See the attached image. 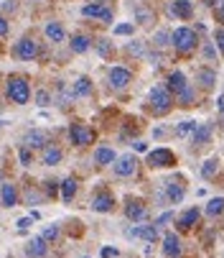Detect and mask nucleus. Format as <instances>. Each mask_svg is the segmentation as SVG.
I'll use <instances>...</instances> for the list:
<instances>
[{
    "label": "nucleus",
    "mask_w": 224,
    "mask_h": 258,
    "mask_svg": "<svg viewBox=\"0 0 224 258\" xmlns=\"http://www.w3.org/2000/svg\"><path fill=\"white\" fill-rule=\"evenodd\" d=\"M216 169H219V161H216V159H209V161L201 166V176H204V179H211V176L216 174Z\"/></svg>",
    "instance_id": "obj_31"
},
{
    "label": "nucleus",
    "mask_w": 224,
    "mask_h": 258,
    "mask_svg": "<svg viewBox=\"0 0 224 258\" xmlns=\"http://www.w3.org/2000/svg\"><path fill=\"white\" fill-rule=\"evenodd\" d=\"M16 225H18V230H26V228H31V225H33V217H31V215H28V217H21Z\"/></svg>",
    "instance_id": "obj_41"
},
{
    "label": "nucleus",
    "mask_w": 224,
    "mask_h": 258,
    "mask_svg": "<svg viewBox=\"0 0 224 258\" xmlns=\"http://www.w3.org/2000/svg\"><path fill=\"white\" fill-rule=\"evenodd\" d=\"M133 31H135L133 23H120V26H115V33H118V36H130Z\"/></svg>",
    "instance_id": "obj_36"
},
{
    "label": "nucleus",
    "mask_w": 224,
    "mask_h": 258,
    "mask_svg": "<svg viewBox=\"0 0 224 258\" xmlns=\"http://www.w3.org/2000/svg\"><path fill=\"white\" fill-rule=\"evenodd\" d=\"M216 105H219V113H221V115H224V95H221V97H219V102H216Z\"/></svg>",
    "instance_id": "obj_47"
},
{
    "label": "nucleus",
    "mask_w": 224,
    "mask_h": 258,
    "mask_svg": "<svg viewBox=\"0 0 224 258\" xmlns=\"http://www.w3.org/2000/svg\"><path fill=\"white\" fill-rule=\"evenodd\" d=\"M18 159H21V164H31V149H26V146H21V151H18Z\"/></svg>",
    "instance_id": "obj_37"
},
{
    "label": "nucleus",
    "mask_w": 224,
    "mask_h": 258,
    "mask_svg": "<svg viewBox=\"0 0 224 258\" xmlns=\"http://www.w3.org/2000/svg\"><path fill=\"white\" fill-rule=\"evenodd\" d=\"M135 169H138V159H135L133 154H125V156H120V159L115 161V174H118V176H133Z\"/></svg>",
    "instance_id": "obj_9"
},
{
    "label": "nucleus",
    "mask_w": 224,
    "mask_h": 258,
    "mask_svg": "<svg viewBox=\"0 0 224 258\" xmlns=\"http://www.w3.org/2000/svg\"><path fill=\"white\" fill-rule=\"evenodd\" d=\"M6 33H8V21L0 18V36H6Z\"/></svg>",
    "instance_id": "obj_45"
},
{
    "label": "nucleus",
    "mask_w": 224,
    "mask_h": 258,
    "mask_svg": "<svg viewBox=\"0 0 224 258\" xmlns=\"http://www.w3.org/2000/svg\"><path fill=\"white\" fill-rule=\"evenodd\" d=\"M171 217H173V212H163V215H161V217L156 220V223H153V225H156V228H161V225H166V223H168V220H171Z\"/></svg>",
    "instance_id": "obj_42"
},
{
    "label": "nucleus",
    "mask_w": 224,
    "mask_h": 258,
    "mask_svg": "<svg viewBox=\"0 0 224 258\" xmlns=\"http://www.w3.org/2000/svg\"><path fill=\"white\" fill-rule=\"evenodd\" d=\"M82 13H84L87 18H99V21H104V23H109V21H112V11H109V8H102V6H97V3L84 6V8H82Z\"/></svg>",
    "instance_id": "obj_12"
},
{
    "label": "nucleus",
    "mask_w": 224,
    "mask_h": 258,
    "mask_svg": "<svg viewBox=\"0 0 224 258\" xmlns=\"http://www.w3.org/2000/svg\"><path fill=\"white\" fill-rule=\"evenodd\" d=\"M0 125H3V120H0Z\"/></svg>",
    "instance_id": "obj_49"
},
{
    "label": "nucleus",
    "mask_w": 224,
    "mask_h": 258,
    "mask_svg": "<svg viewBox=\"0 0 224 258\" xmlns=\"http://www.w3.org/2000/svg\"><path fill=\"white\" fill-rule=\"evenodd\" d=\"M171 44L176 46V51H191L194 46H196V33L191 31V28H186V26H181V28H176L173 33H171Z\"/></svg>",
    "instance_id": "obj_1"
},
{
    "label": "nucleus",
    "mask_w": 224,
    "mask_h": 258,
    "mask_svg": "<svg viewBox=\"0 0 224 258\" xmlns=\"http://www.w3.org/2000/svg\"><path fill=\"white\" fill-rule=\"evenodd\" d=\"M148 164H151V166H158V169L173 166V164H176V156H173L168 149H156V151L148 154Z\"/></svg>",
    "instance_id": "obj_4"
},
{
    "label": "nucleus",
    "mask_w": 224,
    "mask_h": 258,
    "mask_svg": "<svg viewBox=\"0 0 224 258\" xmlns=\"http://www.w3.org/2000/svg\"><path fill=\"white\" fill-rule=\"evenodd\" d=\"M16 202H18L16 187H13V184H3V205L6 207H16Z\"/></svg>",
    "instance_id": "obj_26"
},
{
    "label": "nucleus",
    "mask_w": 224,
    "mask_h": 258,
    "mask_svg": "<svg viewBox=\"0 0 224 258\" xmlns=\"http://www.w3.org/2000/svg\"><path fill=\"white\" fill-rule=\"evenodd\" d=\"M166 39H168V33H166V31H158L156 39H153V44H156V46H166V44H168Z\"/></svg>",
    "instance_id": "obj_38"
},
{
    "label": "nucleus",
    "mask_w": 224,
    "mask_h": 258,
    "mask_svg": "<svg viewBox=\"0 0 224 258\" xmlns=\"http://www.w3.org/2000/svg\"><path fill=\"white\" fill-rule=\"evenodd\" d=\"M59 161H61V149H56V146H46V149H44V164L54 166Z\"/></svg>",
    "instance_id": "obj_25"
},
{
    "label": "nucleus",
    "mask_w": 224,
    "mask_h": 258,
    "mask_svg": "<svg viewBox=\"0 0 224 258\" xmlns=\"http://www.w3.org/2000/svg\"><path fill=\"white\" fill-rule=\"evenodd\" d=\"M46 143H49V133H46V131H39V128L28 131L26 138H23V146H26V149H44Z\"/></svg>",
    "instance_id": "obj_8"
},
{
    "label": "nucleus",
    "mask_w": 224,
    "mask_h": 258,
    "mask_svg": "<svg viewBox=\"0 0 224 258\" xmlns=\"http://www.w3.org/2000/svg\"><path fill=\"white\" fill-rule=\"evenodd\" d=\"M118 159H115V151L112 149H107V146H99V149L94 151V164H99V166H107V164H115Z\"/></svg>",
    "instance_id": "obj_17"
},
{
    "label": "nucleus",
    "mask_w": 224,
    "mask_h": 258,
    "mask_svg": "<svg viewBox=\"0 0 224 258\" xmlns=\"http://www.w3.org/2000/svg\"><path fill=\"white\" fill-rule=\"evenodd\" d=\"M89 49V39H87V36H74V39H71V51H77V54H84Z\"/></svg>",
    "instance_id": "obj_30"
},
{
    "label": "nucleus",
    "mask_w": 224,
    "mask_h": 258,
    "mask_svg": "<svg viewBox=\"0 0 224 258\" xmlns=\"http://www.w3.org/2000/svg\"><path fill=\"white\" fill-rule=\"evenodd\" d=\"M214 3H216V6H224V0H214Z\"/></svg>",
    "instance_id": "obj_48"
},
{
    "label": "nucleus",
    "mask_w": 224,
    "mask_h": 258,
    "mask_svg": "<svg viewBox=\"0 0 224 258\" xmlns=\"http://www.w3.org/2000/svg\"><path fill=\"white\" fill-rule=\"evenodd\" d=\"M194 100H196V95H194V90L189 87V85H186L178 95H176V102H181L183 107H189V105H194Z\"/></svg>",
    "instance_id": "obj_28"
},
{
    "label": "nucleus",
    "mask_w": 224,
    "mask_h": 258,
    "mask_svg": "<svg viewBox=\"0 0 224 258\" xmlns=\"http://www.w3.org/2000/svg\"><path fill=\"white\" fill-rule=\"evenodd\" d=\"M59 235H61L59 225H49V228L44 230V235H41V238H44L46 243H51V240H59Z\"/></svg>",
    "instance_id": "obj_33"
},
{
    "label": "nucleus",
    "mask_w": 224,
    "mask_h": 258,
    "mask_svg": "<svg viewBox=\"0 0 224 258\" xmlns=\"http://www.w3.org/2000/svg\"><path fill=\"white\" fill-rule=\"evenodd\" d=\"M46 36H49V41H51V44L64 41V28H61V23H56V21L46 23Z\"/></svg>",
    "instance_id": "obj_21"
},
{
    "label": "nucleus",
    "mask_w": 224,
    "mask_h": 258,
    "mask_svg": "<svg viewBox=\"0 0 224 258\" xmlns=\"http://www.w3.org/2000/svg\"><path fill=\"white\" fill-rule=\"evenodd\" d=\"M8 97L16 102V105H26L31 100V87L23 77H11L8 80Z\"/></svg>",
    "instance_id": "obj_2"
},
{
    "label": "nucleus",
    "mask_w": 224,
    "mask_h": 258,
    "mask_svg": "<svg viewBox=\"0 0 224 258\" xmlns=\"http://www.w3.org/2000/svg\"><path fill=\"white\" fill-rule=\"evenodd\" d=\"M26 253H28L31 258H44V255L49 253V245H46V240H44V238H33V240H28Z\"/></svg>",
    "instance_id": "obj_13"
},
{
    "label": "nucleus",
    "mask_w": 224,
    "mask_h": 258,
    "mask_svg": "<svg viewBox=\"0 0 224 258\" xmlns=\"http://www.w3.org/2000/svg\"><path fill=\"white\" fill-rule=\"evenodd\" d=\"M130 80H133V75H130L125 67H112V69H109V85H112V87L123 90V87L130 85Z\"/></svg>",
    "instance_id": "obj_10"
},
{
    "label": "nucleus",
    "mask_w": 224,
    "mask_h": 258,
    "mask_svg": "<svg viewBox=\"0 0 224 258\" xmlns=\"http://www.w3.org/2000/svg\"><path fill=\"white\" fill-rule=\"evenodd\" d=\"M196 128H199L196 120H183V123L176 125V136H178V138H186L189 133H196Z\"/></svg>",
    "instance_id": "obj_27"
},
{
    "label": "nucleus",
    "mask_w": 224,
    "mask_h": 258,
    "mask_svg": "<svg viewBox=\"0 0 224 258\" xmlns=\"http://www.w3.org/2000/svg\"><path fill=\"white\" fill-rule=\"evenodd\" d=\"M69 138H71V143H77V146H87V143H92V141H94V131L74 123V125L69 128Z\"/></svg>",
    "instance_id": "obj_5"
},
{
    "label": "nucleus",
    "mask_w": 224,
    "mask_h": 258,
    "mask_svg": "<svg viewBox=\"0 0 224 258\" xmlns=\"http://www.w3.org/2000/svg\"><path fill=\"white\" fill-rule=\"evenodd\" d=\"M199 207H191V210H186L181 217H178V228H183V230H189V228H194L196 225V220H199Z\"/></svg>",
    "instance_id": "obj_16"
},
{
    "label": "nucleus",
    "mask_w": 224,
    "mask_h": 258,
    "mask_svg": "<svg viewBox=\"0 0 224 258\" xmlns=\"http://www.w3.org/2000/svg\"><path fill=\"white\" fill-rule=\"evenodd\" d=\"M89 92H92V82L87 77H79L77 82H74V87H71V97H87Z\"/></svg>",
    "instance_id": "obj_20"
},
{
    "label": "nucleus",
    "mask_w": 224,
    "mask_h": 258,
    "mask_svg": "<svg viewBox=\"0 0 224 258\" xmlns=\"http://www.w3.org/2000/svg\"><path fill=\"white\" fill-rule=\"evenodd\" d=\"M13 54H16L18 59H23V61H31V59H36V54H39V46H36L33 39H21V41L16 44Z\"/></svg>",
    "instance_id": "obj_6"
},
{
    "label": "nucleus",
    "mask_w": 224,
    "mask_h": 258,
    "mask_svg": "<svg viewBox=\"0 0 224 258\" xmlns=\"http://www.w3.org/2000/svg\"><path fill=\"white\" fill-rule=\"evenodd\" d=\"M214 39H216V46H219V51L224 54V28H216V33H214Z\"/></svg>",
    "instance_id": "obj_40"
},
{
    "label": "nucleus",
    "mask_w": 224,
    "mask_h": 258,
    "mask_svg": "<svg viewBox=\"0 0 224 258\" xmlns=\"http://www.w3.org/2000/svg\"><path fill=\"white\" fill-rule=\"evenodd\" d=\"M163 187H166V200H168V202H173V205H176V202H181V200H183V187H181V184H178L176 179H168V181L163 184Z\"/></svg>",
    "instance_id": "obj_14"
},
{
    "label": "nucleus",
    "mask_w": 224,
    "mask_h": 258,
    "mask_svg": "<svg viewBox=\"0 0 224 258\" xmlns=\"http://www.w3.org/2000/svg\"><path fill=\"white\" fill-rule=\"evenodd\" d=\"M36 105H41V107L51 105V95L46 90H39V92H36Z\"/></svg>",
    "instance_id": "obj_34"
},
{
    "label": "nucleus",
    "mask_w": 224,
    "mask_h": 258,
    "mask_svg": "<svg viewBox=\"0 0 224 258\" xmlns=\"http://www.w3.org/2000/svg\"><path fill=\"white\" fill-rule=\"evenodd\" d=\"M125 215H128V220H135V223H140V220L148 217V210L143 207V202H128V205H125Z\"/></svg>",
    "instance_id": "obj_15"
},
{
    "label": "nucleus",
    "mask_w": 224,
    "mask_h": 258,
    "mask_svg": "<svg viewBox=\"0 0 224 258\" xmlns=\"http://www.w3.org/2000/svg\"><path fill=\"white\" fill-rule=\"evenodd\" d=\"M94 46H97V51H99L102 56H109V54H112V44H109V41H104V39L94 41Z\"/></svg>",
    "instance_id": "obj_35"
},
{
    "label": "nucleus",
    "mask_w": 224,
    "mask_h": 258,
    "mask_svg": "<svg viewBox=\"0 0 224 258\" xmlns=\"http://www.w3.org/2000/svg\"><path fill=\"white\" fill-rule=\"evenodd\" d=\"M125 235H128V238H143V240H148V243H153V240L158 238V228H156V225H135V228H128Z\"/></svg>",
    "instance_id": "obj_7"
},
{
    "label": "nucleus",
    "mask_w": 224,
    "mask_h": 258,
    "mask_svg": "<svg viewBox=\"0 0 224 258\" xmlns=\"http://www.w3.org/2000/svg\"><path fill=\"white\" fill-rule=\"evenodd\" d=\"M196 80H199V85H201L204 90H211L214 82H216V75H214V69L201 67V69H196Z\"/></svg>",
    "instance_id": "obj_18"
},
{
    "label": "nucleus",
    "mask_w": 224,
    "mask_h": 258,
    "mask_svg": "<svg viewBox=\"0 0 224 258\" xmlns=\"http://www.w3.org/2000/svg\"><path fill=\"white\" fill-rule=\"evenodd\" d=\"M171 13H176L178 18H189L191 16V3L189 0H176V3H171Z\"/></svg>",
    "instance_id": "obj_24"
},
{
    "label": "nucleus",
    "mask_w": 224,
    "mask_h": 258,
    "mask_svg": "<svg viewBox=\"0 0 224 258\" xmlns=\"http://www.w3.org/2000/svg\"><path fill=\"white\" fill-rule=\"evenodd\" d=\"M61 195H64V202H71L74 195H77V181H74V179H64V184H61Z\"/></svg>",
    "instance_id": "obj_29"
},
{
    "label": "nucleus",
    "mask_w": 224,
    "mask_h": 258,
    "mask_svg": "<svg viewBox=\"0 0 224 258\" xmlns=\"http://www.w3.org/2000/svg\"><path fill=\"white\" fill-rule=\"evenodd\" d=\"M112 205H115V200H112L109 195H94L92 197V210L94 212H109Z\"/></svg>",
    "instance_id": "obj_19"
},
{
    "label": "nucleus",
    "mask_w": 224,
    "mask_h": 258,
    "mask_svg": "<svg viewBox=\"0 0 224 258\" xmlns=\"http://www.w3.org/2000/svg\"><path fill=\"white\" fill-rule=\"evenodd\" d=\"M216 18L224 23V6H216Z\"/></svg>",
    "instance_id": "obj_46"
},
{
    "label": "nucleus",
    "mask_w": 224,
    "mask_h": 258,
    "mask_svg": "<svg viewBox=\"0 0 224 258\" xmlns=\"http://www.w3.org/2000/svg\"><path fill=\"white\" fill-rule=\"evenodd\" d=\"M26 202H28V205L41 202V195H39V192H33V189H26Z\"/></svg>",
    "instance_id": "obj_39"
},
{
    "label": "nucleus",
    "mask_w": 224,
    "mask_h": 258,
    "mask_svg": "<svg viewBox=\"0 0 224 258\" xmlns=\"http://www.w3.org/2000/svg\"><path fill=\"white\" fill-rule=\"evenodd\" d=\"M181 238L176 235V233H168L166 238H163V253H166V258H178L181 255Z\"/></svg>",
    "instance_id": "obj_11"
},
{
    "label": "nucleus",
    "mask_w": 224,
    "mask_h": 258,
    "mask_svg": "<svg viewBox=\"0 0 224 258\" xmlns=\"http://www.w3.org/2000/svg\"><path fill=\"white\" fill-rule=\"evenodd\" d=\"M128 51H130V54H143V46H140V44H130Z\"/></svg>",
    "instance_id": "obj_44"
},
{
    "label": "nucleus",
    "mask_w": 224,
    "mask_h": 258,
    "mask_svg": "<svg viewBox=\"0 0 224 258\" xmlns=\"http://www.w3.org/2000/svg\"><path fill=\"white\" fill-rule=\"evenodd\" d=\"M221 210H224V200H221V197H216V200H211V202L206 205V215H211V217L221 215Z\"/></svg>",
    "instance_id": "obj_32"
},
{
    "label": "nucleus",
    "mask_w": 224,
    "mask_h": 258,
    "mask_svg": "<svg viewBox=\"0 0 224 258\" xmlns=\"http://www.w3.org/2000/svg\"><path fill=\"white\" fill-rule=\"evenodd\" d=\"M151 105H153V110H156L158 115L168 113V107H171V95H168V90H166V87H153V90H151Z\"/></svg>",
    "instance_id": "obj_3"
},
{
    "label": "nucleus",
    "mask_w": 224,
    "mask_h": 258,
    "mask_svg": "<svg viewBox=\"0 0 224 258\" xmlns=\"http://www.w3.org/2000/svg\"><path fill=\"white\" fill-rule=\"evenodd\" d=\"M209 138H211V125L201 123L196 128V133H194V146H204V143H209Z\"/></svg>",
    "instance_id": "obj_23"
},
{
    "label": "nucleus",
    "mask_w": 224,
    "mask_h": 258,
    "mask_svg": "<svg viewBox=\"0 0 224 258\" xmlns=\"http://www.w3.org/2000/svg\"><path fill=\"white\" fill-rule=\"evenodd\" d=\"M118 255V248H102V258H112Z\"/></svg>",
    "instance_id": "obj_43"
},
{
    "label": "nucleus",
    "mask_w": 224,
    "mask_h": 258,
    "mask_svg": "<svg viewBox=\"0 0 224 258\" xmlns=\"http://www.w3.org/2000/svg\"><path fill=\"white\" fill-rule=\"evenodd\" d=\"M186 87V77H183V72H171L168 75V90H173L176 95Z\"/></svg>",
    "instance_id": "obj_22"
}]
</instances>
